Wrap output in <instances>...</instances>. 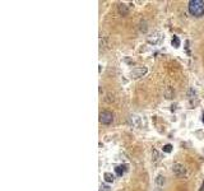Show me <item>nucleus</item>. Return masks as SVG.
Listing matches in <instances>:
<instances>
[{"instance_id":"8","label":"nucleus","mask_w":204,"mask_h":191,"mask_svg":"<svg viewBox=\"0 0 204 191\" xmlns=\"http://www.w3.org/2000/svg\"><path fill=\"white\" fill-rule=\"evenodd\" d=\"M171 45L173 46V47H180V40H179V37L177 36H173L172 38V41H171Z\"/></svg>"},{"instance_id":"2","label":"nucleus","mask_w":204,"mask_h":191,"mask_svg":"<svg viewBox=\"0 0 204 191\" xmlns=\"http://www.w3.org/2000/svg\"><path fill=\"white\" fill-rule=\"evenodd\" d=\"M114 120V115L110 111H102L100 113V122L103 125H110Z\"/></svg>"},{"instance_id":"13","label":"nucleus","mask_w":204,"mask_h":191,"mask_svg":"<svg viewBox=\"0 0 204 191\" xmlns=\"http://www.w3.org/2000/svg\"><path fill=\"white\" fill-rule=\"evenodd\" d=\"M203 122H204V116H203Z\"/></svg>"},{"instance_id":"3","label":"nucleus","mask_w":204,"mask_h":191,"mask_svg":"<svg viewBox=\"0 0 204 191\" xmlns=\"http://www.w3.org/2000/svg\"><path fill=\"white\" fill-rule=\"evenodd\" d=\"M172 171H173V173H175L176 176H179V177L184 176V174L186 173L185 167H184L183 164H180V163H175V164L172 166Z\"/></svg>"},{"instance_id":"5","label":"nucleus","mask_w":204,"mask_h":191,"mask_svg":"<svg viewBox=\"0 0 204 191\" xmlns=\"http://www.w3.org/2000/svg\"><path fill=\"white\" fill-rule=\"evenodd\" d=\"M126 170H128V166L126 164H119V166H116L115 172H116V174H118V176H122V174L126 172Z\"/></svg>"},{"instance_id":"4","label":"nucleus","mask_w":204,"mask_h":191,"mask_svg":"<svg viewBox=\"0 0 204 191\" xmlns=\"http://www.w3.org/2000/svg\"><path fill=\"white\" fill-rule=\"evenodd\" d=\"M147 73V68H135V69L132 70V76L133 78H140Z\"/></svg>"},{"instance_id":"1","label":"nucleus","mask_w":204,"mask_h":191,"mask_svg":"<svg viewBox=\"0 0 204 191\" xmlns=\"http://www.w3.org/2000/svg\"><path fill=\"white\" fill-rule=\"evenodd\" d=\"M189 13L194 17H203L204 15V1L203 0H190L187 4Z\"/></svg>"},{"instance_id":"12","label":"nucleus","mask_w":204,"mask_h":191,"mask_svg":"<svg viewBox=\"0 0 204 191\" xmlns=\"http://www.w3.org/2000/svg\"><path fill=\"white\" fill-rule=\"evenodd\" d=\"M199 191H204V184L202 185V187H200V190H199Z\"/></svg>"},{"instance_id":"7","label":"nucleus","mask_w":204,"mask_h":191,"mask_svg":"<svg viewBox=\"0 0 204 191\" xmlns=\"http://www.w3.org/2000/svg\"><path fill=\"white\" fill-rule=\"evenodd\" d=\"M103 178H105V181L106 182H114V180H115V177H114V174L112 173H110V172H106L105 174H103Z\"/></svg>"},{"instance_id":"9","label":"nucleus","mask_w":204,"mask_h":191,"mask_svg":"<svg viewBox=\"0 0 204 191\" xmlns=\"http://www.w3.org/2000/svg\"><path fill=\"white\" fill-rule=\"evenodd\" d=\"M162 149L165 153H171V151H172V145H171V144H166V145H163Z\"/></svg>"},{"instance_id":"11","label":"nucleus","mask_w":204,"mask_h":191,"mask_svg":"<svg viewBox=\"0 0 204 191\" xmlns=\"http://www.w3.org/2000/svg\"><path fill=\"white\" fill-rule=\"evenodd\" d=\"M101 191H110V187L107 185H101Z\"/></svg>"},{"instance_id":"10","label":"nucleus","mask_w":204,"mask_h":191,"mask_svg":"<svg viewBox=\"0 0 204 191\" xmlns=\"http://www.w3.org/2000/svg\"><path fill=\"white\" fill-rule=\"evenodd\" d=\"M156 182H157V185H159V186H162V185L165 184V177H162V176H158V177H157V180H156Z\"/></svg>"},{"instance_id":"6","label":"nucleus","mask_w":204,"mask_h":191,"mask_svg":"<svg viewBox=\"0 0 204 191\" xmlns=\"http://www.w3.org/2000/svg\"><path fill=\"white\" fill-rule=\"evenodd\" d=\"M119 13H120L121 15H128V13H129L128 5L126 4H119Z\"/></svg>"}]
</instances>
